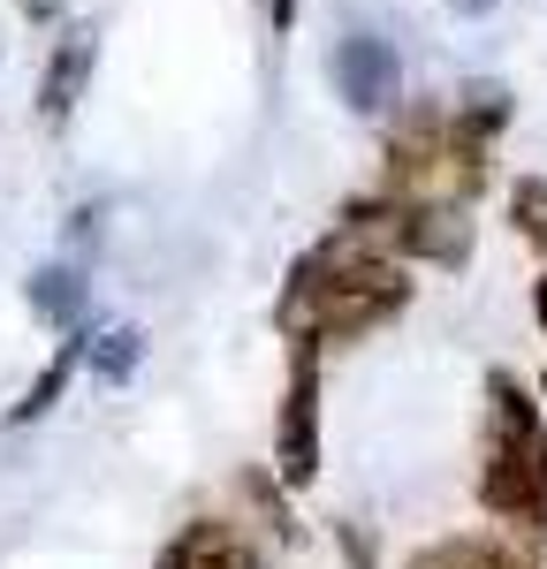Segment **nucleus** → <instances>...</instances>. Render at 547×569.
I'll list each match as a JSON object with an SVG mask.
<instances>
[{
	"label": "nucleus",
	"instance_id": "obj_1",
	"mask_svg": "<svg viewBox=\"0 0 547 569\" xmlns=\"http://www.w3.org/2000/svg\"><path fill=\"white\" fill-rule=\"evenodd\" d=\"M410 305V281L404 266L388 259V251H365L350 243L342 228L312 243L305 259L289 266V289H281V305H274V327L289 335V342H358L372 327H388L396 311Z\"/></svg>",
	"mask_w": 547,
	"mask_h": 569
},
{
	"label": "nucleus",
	"instance_id": "obj_2",
	"mask_svg": "<svg viewBox=\"0 0 547 569\" xmlns=\"http://www.w3.org/2000/svg\"><path fill=\"white\" fill-rule=\"evenodd\" d=\"M495 402V448H487V471H479V501L495 509L501 525H525L547 539V426L540 402L517 388V372L487 380Z\"/></svg>",
	"mask_w": 547,
	"mask_h": 569
},
{
	"label": "nucleus",
	"instance_id": "obj_3",
	"mask_svg": "<svg viewBox=\"0 0 547 569\" xmlns=\"http://www.w3.org/2000/svg\"><path fill=\"white\" fill-rule=\"evenodd\" d=\"M274 479L312 486L319 479V350L297 342V372L281 388V418H274Z\"/></svg>",
	"mask_w": 547,
	"mask_h": 569
},
{
	"label": "nucleus",
	"instance_id": "obj_4",
	"mask_svg": "<svg viewBox=\"0 0 547 569\" xmlns=\"http://www.w3.org/2000/svg\"><path fill=\"white\" fill-rule=\"evenodd\" d=\"M335 91H342L350 114H388V107L404 99V61H396V46L372 39V31H350V39L335 46Z\"/></svg>",
	"mask_w": 547,
	"mask_h": 569
},
{
	"label": "nucleus",
	"instance_id": "obj_5",
	"mask_svg": "<svg viewBox=\"0 0 547 569\" xmlns=\"http://www.w3.org/2000/svg\"><path fill=\"white\" fill-rule=\"evenodd\" d=\"M91 61H99V39H91L84 23L53 39L46 77H39V114L46 122H69V114H77V99H84V84H91Z\"/></svg>",
	"mask_w": 547,
	"mask_h": 569
},
{
	"label": "nucleus",
	"instance_id": "obj_6",
	"mask_svg": "<svg viewBox=\"0 0 547 569\" xmlns=\"http://www.w3.org/2000/svg\"><path fill=\"white\" fill-rule=\"evenodd\" d=\"M410 259H434V266H464L471 259V220L456 213V206H410L404 198V243Z\"/></svg>",
	"mask_w": 547,
	"mask_h": 569
},
{
	"label": "nucleus",
	"instance_id": "obj_7",
	"mask_svg": "<svg viewBox=\"0 0 547 569\" xmlns=\"http://www.w3.org/2000/svg\"><path fill=\"white\" fill-rule=\"evenodd\" d=\"M152 569H259V555H251L228 525L198 517V525H182L176 539H168V555H160Z\"/></svg>",
	"mask_w": 547,
	"mask_h": 569
},
{
	"label": "nucleus",
	"instance_id": "obj_8",
	"mask_svg": "<svg viewBox=\"0 0 547 569\" xmlns=\"http://www.w3.org/2000/svg\"><path fill=\"white\" fill-rule=\"evenodd\" d=\"M501 130H509V91L501 84H471L464 91V114L449 122V137L471 152V160H487V144H495Z\"/></svg>",
	"mask_w": 547,
	"mask_h": 569
},
{
	"label": "nucleus",
	"instance_id": "obj_9",
	"mask_svg": "<svg viewBox=\"0 0 547 569\" xmlns=\"http://www.w3.org/2000/svg\"><path fill=\"white\" fill-rule=\"evenodd\" d=\"M31 311L77 335V319H84V281H77L69 266H46V273H31Z\"/></svg>",
	"mask_w": 547,
	"mask_h": 569
},
{
	"label": "nucleus",
	"instance_id": "obj_10",
	"mask_svg": "<svg viewBox=\"0 0 547 569\" xmlns=\"http://www.w3.org/2000/svg\"><path fill=\"white\" fill-rule=\"evenodd\" d=\"M77 357H84V342L69 335V342H61V357H53V365H46L39 380H31V395H23V402L8 410V426H31V418H46V410L61 402V388H69V372H77Z\"/></svg>",
	"mask_w": 547,
	"mask_h": 569
},
{
	"label": "nucleus",
	"instance_id": "obj_11",
	"mask_svg": "<svg viewBox=\"0 0 547 569\" xmlns=\"http://www.w3.org/2000/svg\"><path fill=\"white\" fill-rule=\"evenodd\" d=\"M410 569H517V555H501L495 539H441V547L410 555Z\"/></svg>",
	"mask_w": 547,
	"mask_h": 569
},
{
	"label": "nucleus",
	"instance_id": "obj_12",
	"mask_svg": "<svg viewBox=\"0 0 547 569\" xmlns=\"http://www.w3.org/2000/svg\"><path fill=\"white\" fill-rule=\"evenodd\" d=\"M509 220H517L525 243H540V251H547V176H525L517 190H509Z\"/></svg>",
	"mask_w": 547,
	"mask_h": 569
},
{
	"label": "nucleus",
	"instance_id": "obj_13",
	"mask_svg": "<svg viewBox=\"0 0 547 569\" xmlns=\"http://www.w3.org/2000/svg\"><path fill=\"white\" fill-rule=\"evenodd\" d=\"M137 357H145V335H137V327H122V335H107V342H99L91 372H99V380H130Z\"/></svg>",
	"mask_w": 547,
	"mask_h": 569
},
{
	"label": "nucleus",
	"instance_id": "obj_14",
	"mask_svg": "<svg viewBox=\"0 0 547 569\" xmlns=\"http://www.w3.org/2000/svg\"><path fill=\"white\" fill-rule=\"evenodd\" d=\"M267 23H274V31H289V23H297V0H267Z\"/></svg>",
	"mask_w": 547,
	"mask_h": 569
},
{
	"label": "nucleus",
	"instance_id": "obj_15",
	"mask_svg": "<svg viewBox=\"0 0 547 569\" xmlns=\"http://www.w3.org/2000/svg\"><path fill=\"white\" fill-rule=\"evenodd\" d=\"M456 16H487V8H495V0H449Z\"/></svg>",
	"mask_w": 547,
	"mask_h": 569
},
{
	"label": "nucleus",
	"instance_id": "obj_16",
	"mask_svg": "<svg viewBox=\"0 0 547 569\" xmlns=\"http://www.w3.org/2000/svg\"><path fill=\"white\" fill-rule=\"evenodd\" d=\"M533 311H540V327H547V273L533 281Z\"/></svg>",
	"mask_w": 547,
	"mask_h": 569
},
{
	"label": "nucleus",
	"instance_id": "obj_17",
	"mask_svg": "<svg viewBox=\"0 0 547 569\" xmlns=\"http://www.w3.org/2000/svg\"><path fill=\"white\" fill-rule=\"evenodd\" d=\"M540 395H547V380H540Z\"/></svg>",
	"mask_w": 547,
	"mask_h": 569
}]
</instances>
